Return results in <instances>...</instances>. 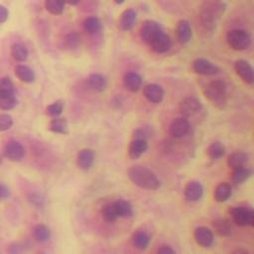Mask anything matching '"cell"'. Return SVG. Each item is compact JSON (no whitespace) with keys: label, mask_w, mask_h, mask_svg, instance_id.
Here are the masks:
<instances>
[{"label":"cell","mask_w":254,"mask_h":254,"mask_svg":"<svg viewBox=\"0 0 254 254\" xmlns=\"http://www.w3.org/2000/svg\"><path fill=\"white\" fill-rule=\"evenodd\" d=\"M222 0H205L200 11V24L203 32L212 33L225 11Z\"/></svg>","instance_id":"obj_1"},{"label":"cell","mask_w":254,"mask_h":254,"mask_svg":"<svg viewBox=\"0 0 254 254\" xmlns=\"http://www.w3.org/2000/svg\"><path fill=\"white\" fill-rule=\"evenodd\" d=\"M130 181L137 187L145 190H157L161 187V182L154 172L142 167L133 166L127 171Z\"/></svg>","instance_id":"obj_2"},{"label":"cell","mask_w":254,"mask_h":254,"mask_svg":"<svg viewBox=\"0 0 254 254\" xmlns=\"http://www.w3.org/2000/svg\"><path fill=\"white\" fill-rule=\"evenodd\" d=\"M203 96L218 108H223L227 102L226 85L221 80L209 82L203 90Z\"/></svg>","instance_id":"obj_3"},{"label":"cell","mask_w":254,"mask_h":254,"mask_svg":"<svg viewBox=\"0 0 254 254\" xmlns=\"http://www.w3.org/2000/svg\"><path fill=\"white\" fill-rule=\"evenodd\" d=\"M226 41L231 49L244 51L248 49L251 44V36L243 29H233L226 34Z\"/></svg>","instance_id":"obj_4"},{"label":"cell","mask_w":254,"mask_h":254,"mask_svg":"<svg viewBox=\"0 0 254 254\" xmlns=\"http://www.w3.org/2000/svg\"><path fill=\"white\" fill-rule=\"evenodd\" d=\"M230 215L237 225L239 226H252L254 224V212L246 207H233L230 210Z\"/></svg>","instance_id":"obj_5"},{"label":"cell","mask_w":254,"mask_h":254,"mask_svg":"<svg viewBox=\"0 0 254 254\" xmlns=\"http://www.w3.org/2000/svg\"><path fill=\"white\" fill-rule=\"evenodd\" d=\"M148 45L155 53L165 54L172 48L173 43L171 37L163 30L158 35H156Z\"/></svg>","instance_id":"obj_6"},{"label":"cell","mask_w":254,"mask_h":254,"mask_svg":"<svg viewBox=\"0 0 254 254\" xmlns=\"http://www.w3.org/2000/svg\"><path fill=\"white\" fill-rule=\"evenodd\" d=\"M161 31H163L161 24L153 20H146L143 22L140 28V38L143 42L149 44L151 40Z\"/></svg>","instance_id":"obj_7"},{"label":"cell","mask_w":254,"mask_h":254,"mask_svg":"<svg viewBox=\"0 0 254 254\" xmlns=\"http://www.w3.org/2000/svg\"><path fill=\"white\" fill-rule=\"evenodd\" d=\"M202 107L203 106L201 102L194 97L185 98L183 101H181L179 104V110L183 117L186 118L197 114L202 109Z\"/></svg>","instance_id":"obj_8"},{"label":"cell","mask_w":254,"mask_h":254,"mask_svg":"<svg viewBox=\"0 0 254 254\" xmlns=\"http://www.w3.org/2000/svg\"><path fill=\"white\" fill-rule=\"evenodd\" d=\"M193 70L201 76H214L219 72L217 66L203 58H199L194 61Z\"/></svg>","instance_id":"obj_9"},{"label":"cell","mask_w":254,"mask_h":254,"mask_svg":"<svg viewBox=\"0 0 254 254\" xmlns=\"http://www.w3.org/2000/svg\"><path fill=\"white\" fill-rule=\"evenodd\" d=\"M191 129V124L186 117H178L172 121L169 127V132L174 138L185 137Z\"/></svg>","instance_id":"obj_10"},{"label":"cell","mask_w":254,"mask_h":254,"mask_svg":"<svg viewBox=\"0 0 254 254\" xmlns=\"http://www.w3.org/2000/svg\"><path fill=\"white\" fill-rule=\"evenodd\" d=\"M234 70L240 79L248 85L254 82V72L251 65L245 60H238L234 63Z\"/></svg>","instance_id":"obj_11"},{"label":"cell","mask_w":254,"mask_h":254,"mask_svg":"<svg viewBox=\"0 0 254 254\" xmlns=\"http://www.w3.org/2000/svg\"><path fill=\"white\" fill-rule=\"evenodd\" d=\"M4 155L10 161H20L25 156V148L20 142L11 140L4 147Z\"/></svg>","instance_id":"obj_12"},{"label":"cell","mask_w":254,"mask_h":254,"mask_svg":"<svg viewBox=\"0 0 254 254\" xmlns=\"http://www.w3.org/2000/svg\"><path fill=\"white\" fill-rule=\"evenodd\" d=\"M194 238L196 242L204 248L210 247L213 243V233L212 231L204 226H199L194 231Z\"/></svg>","instance_id":"obj_13"},{"label":"cell","mask_w":254,"mask_h":254,"mask_svg":"<svg viewBox=\"0 0 254 254\" xmlns=\"http://www.w3.org/2000/svg\"><path fill=\"white\" fill-rule=\"evenodd\" d=\"M87 87L96 93H102L107 88V79L105 76L98 73L91 74L87 78Z\"/></svg>","instance_id":"obj_14"},{"label":"cell","mask_w":254,"mask_h":254,"mask_svg":"<svg viewBox=\"0 0 254 254\" xmlns=\"http://www.w3.org/2000/svg\"><path fill=\"white\" fill-rule=\"evenodd\" d=\"M184 195L189 202H198L202 199L203 195V187L200 182L191 181L189 182L184 190Z\"/></svg>","instance_id":"obj_15"},{"label":"cell","mask_w":254,"mask_h":254,"mask_svg":"<svg viewBox=\"0 0 254 254\" xmlns=\"http://www.w3.org/2000/svg\"><path fill=\"white\" fill-rule=\"evenodd\" d=\"M136 21L137 12L132 8H128L121 13L120 18L118 20V28L121 31H129L135 26Z\"/></svg>","instance_id":"obj_16"},{"label":"cell","mask_w":254,"mask_h":254,"mask_svg":"<svg viewBox=\"0 0 254 254\" xmlns=\"http://www.w3.org/2000/svg\"><path fill=\"white\" fill-rule=\"evenodd\" d=\"M96 155L92 149H83L78 153L77 165L83 171H89L95 164Z\"/></svg>","instance_id":"obj_17"},{"label":"cell","mask_w":254,"mask_h":254,"mask_svg":"<svg viewBox=\"0 0 254 254\" xmlns=\"http://www.w3.org/2000/svg\"><path fill=\"white\" fill-rule=\"evenodd\" d=\"M143 94H144L145 99L152 103H160L163 101L164 96H165L164 90L162 89L161 86H159L157 84L147 85L144 88Z\"/></svg>","instance_id":"obj_18"},{"label":"cell","mask_w":254,"mask_h":254,"mask_svg":"<svg viewBox=\"0 0 254 254\" xmlns=\"http://www.w3.org/2000/svg\"><path fill=\"white\" fill-rule=\"evenodd\" d=\"M147 149H148L147 140L134 138L129 145V149H128L129 157L132 160H136L140 158L147 151Z\"/></svg>","instance_id":"obj_19"},{"label":"cell","mask_w":254,"mask_h":254,"mask_svg":"<svg viewBox=\"0 0 254 254\" xmlns=\"http://www.w3.org/2000/svg\"><path fill=\"white\" fill-rule=\"evenodd\" d=\"M177 38L182 44H188L192 40L193 30L191 24L187 20H181L178 22Z\"/></svg>","instance_id":"obj_20"},{"label":"cell","mask_w":254,"mask_h":254,"mask_svg":"<svg viewBox=\"0 0 254 254\" xmlns=\"http://www.w3.org/2000/svg\"><path fill=\"white\" fill-rule=\"evenodd\" d=\"M123 85L125 89L131 93H136L141 89L142 78L135 72H129L125 74L123 78Z\"/></svg>","instance_id":"obj_21"},{"label":"cell","mask_w":254,"mask_h":254,"mask_svg":"<svg viewBox=\"0 0 254 254\" xmlns=\"http://www.w3.org/2000/svg\"><path fill=\"white\" fill-rule=\"evenodd\" d=\"M83 27L89 35H98L102 30V23L98 17L91 16L85 19Z\"/></svg>","instance_id":"obj_22"},{"label":"cell","mask_w":254,"mask_h":254,"mask_svg":"<svg viewBox=\"0 0 254 254\" xmlns=\"http://www.w3.org/2000/svg\"><path fill=\"white\" fill-rule=\"evenodd\" d=\"M15 76L26 84H32L35 82L36 76L34 71L25 65H18L15 68Z\"/></svg>","instance_id":"obj_23"},{"label":"cell","mask_w":254,"mask_h":254,"mask_svg":"<svg viewBox=\"0 0 254 254\" xmlns=\"http://www.w3.org/2000/svg\"><path fill=\"white\" fill-rule=\"evenodd\" d=\"M17 99L14 93L0 92V109L10 110L17 105Z\"/></svg>","instance_id":"obj_24"},{"label":"cell","mask_w":254,"mask_h":254,"mask_svg":"<svg viewBox=\"0 0 254 254\" xmlns=\"http://www.w3.org/2000/svg\"><path fill=\"white\" fill-rule=\"evenodd\" d=\"M231 195H232V188L227 183H221L217 185L213 193L214 200L218 203L226 202L228 199H230Z\"/></svg>","instance_id":"obj_25"},{"label":"cell","mask_w":254,"mask_h":254,"mask_svg":"<svg viewBox=\"0 0 254 254\" xmlns=\"http://www.w3.org/2000/svg\"><path fill=\"white\" fill-rule=\"evenodd\" d=\"M118 217L128 218L133 215V206L132 204L125 200H117L113 202Z\"/></svg>","instance_id":"obj_26"},{"label":"cell","mask_w":254,"mask_h":254,"mask_svg":"<svg viewBox=\"0 0 254 254\" xmlns=\"http://www.w3.org/2000/svg\"><path fill=\"white\" fill-rule=\"evenodd\" d=\"M150 241V235L144 230H138L132 236V243L139 250H145L149 246Z\"/></svg>","instance_id":"obj_27"},{"label":"cell","mask_w":254,"mask_h":254,"mask_svg":"<svg viewBox=\"0 0 254 254\" xmlns=\"http://www.w3.org/2000/svg\"><path fill=\"white\" fill-rule=\"evenodd\" d=\"M248 161V155L244 152H234L227 159V165L232 170L244 167Z\"/></svg>","instance_id":"obj_28"},{"label":"cell","mask_w":254,"mask_h":254,"mask_svg":"<svg viewBox=\"0 0 254 254\" xmlns=\"http://www.w3.org/2000/svg\"><path fill=\"white\" fill-rule=\"evenodd\" d=\"M251 175L252 171L245 166L234 169L232 173V182L235 185H242L251 177Z\"/></svg>","instance_id":"obj_29"},{"label":"cell","mask_w":254,"mask_h":254,"mask_svg":"<svg viewBox=\"0 0 254 254\" xmlns=\"http://www.w3.org/2000/svg\"><path fill=\"white\" fill-rule=\"evenodd\" d=\"M207 155L213 161H217L221 159L225 155L224 145L219 141H215L211 143L207 148Z\"/></svg>","instance_id":"obj_30"},{"label":"cell","mask_w":254,"mask_h":254,"mask_svg":"<svg viewBox=\"0 0 254 254\" xmlns=\"http://www.w3.org/2000/svg\"><path fill=\"white\" fill-rule=\"evenodd\" d=\"M50 130L58 134H67L69 131V125L66 118L57 117L53 118L50 122Z\"/></svg>","instance_id":"obj_31"},{"label":"cell","mask_w":254,"mask_h":254,"mask_svg":"<svg viewBox=\"0 0 254 254\" xmlns=\"http://www.w3.org/2000/svg\"><path fill=\"white\" fill-rule=\"evenodd\" d=\"M82 45V37L80 34L74 32L65 36L64 38V46L66 49L70 51L78 50Z\"/></svg>","instance_id":"obj_32"},{"label":"cell","mask_w":254,"mask_h":254,"mask_svg":"<svg viewBox=\"0 0 254 254\" xmlns=\"http://www.w3.org/2000/svg\"><path fill=\"white\" fill-rule=\"evenodd\" d=\"M212 227L221 236H229L231 234L232 228L230 223L222 218H217L212 221Z\"/></svg>","instance_id":"obj_33"},{"label":"cell","mask_w":254,"mask_h":254,"mask_svg":"<svg viewBox=\"0 0 254 254\" xmlns=\"http://www.w3.org/2000/svg\"><path fill=\"white\" fill-rule=\"evenodd\" d=\"M45 7L51 14L60 15L64 12L66 3L64 0H46Z\"/></svg>","instance_id":"obj_34"},{"label":"cell","mask_w":254,"mask_h":254,"mask_svg":"<svg viewBox=\"0 0 254 254\" xmlns=\"http://www.w3.org/2000/svg\"><path fill=\"white\" fill-rule=\"evenodd\" d=\"M11 55L13 59L19 63L25 62L28 59V50L20 43H15L11 47Z\"/></svg>","instance_id":"obj_35"},{"label":"cell","mask_w":254,"mask_h":254,"mask_svg":"<svg viewBox=\"0 0 254 254\" xmlns=\"http://www.w3.org/2000/svg\"><path fill=\"white\" fill-rule=\"evenodd\" d=\"M50 229L44 224H37L33 228V237L38 242H46L50 239Z\"/></svg>","instance_id":"obj_36"},{"label":"cell","mask_w":254,"mask_h":254,"mask_svg":"<svg viewBox=\"0 0 254 254\" xmlns=\"http://www.w3.org/2000/svg\"><path fill=\"white\" fill-rule=\"evenodd\" d=\"M102 215L108 222H114L115 220H117V218H119L113 203H106L102 206Z\"/></svg>","instance_id":"obj_37"},{"label":"cell","mask_w":254,"mask_h":254,"mask_svg":"<svg viewBox=\"0 0 254 254\" xmlns=\"http://www.w3.org/2000/svg\"><path fill=\"white\" fill-rule=\"evenodd\" d=\"M64 110V102L62 101H57L50 105L47 106L46 112L47 114L52 118L60 117V115L63 113Z\"/></svg>","instance_id":"obj_38"},{"label":"cell","mask_w":254,"mask_h":254,"mask_svg":"<svg viewBox=\"0 0 254 254\" xmlns=\"http://www.w3.org/2000/svg\"><path fill=\"white\" fill-rule=\"evenodd\" d=\"M13 125V119L9 114H0V131H6Z\"/></svg>","instance_id":"obj_39"},{"label":"cell","mask_w":254,"mask_h":254,"mask_svg":"<svg viewBox=\"0 0 254 254\" xmlns=\"http://www.w3.org/2000/svg\"><path fill=\"white\" fill-rule=\"evenodd\" d=\"M0 92L14 93V85L10 78L5 77L0 79Z\"/></svg>","instance_id":"obj_40"},{"label":"cell","mask_w":254,"mask_h":254,"mask_svg":"<svg viewBox=\"0 0 254 254\" xmlns=\"http://www.w3.org/2000/svg\"><path fill=\"white\" fill-rule=\"evenodd\" d=\"M23 250H24V246L19 243H12L8 247L9 254H22Z\"/></svg>","instance_id":"obj_41"},{"label":"cell","mask_w":254,"mask_h":254,"mask_svg":"<svg viewBox=\"0 0 254 254\" xmlns=\"http://www.w3.org/2000/svg\"><path fill=\"white\" fill-rule=\"evenodd\" d=\"M8 16H9V12L7 8L0 4V23L6 22V20L8 19Z\"/></svg>","instance_id":"obj_42"},{"label":"cell","mask_w":254,"mask_h":254,"mask_svg":"<svg viewBox=\"0 0 254 254\" xmlns=\"http://www.w3.org/2000/svg\"><path fill=\"white\" fill-rule=\"evenodd\" d=\"M157 254H176V251L169 245H163L158 249Z\"/></svg>","instance_id":"obj_43"},{"label":"cell","mask_w":254,"mask_h":254,"mask_svg":"<svg viewBox=\"0 0 254 254\" xmlns=\"http://www.w3.org/2000/svg\"><path fill=\"white\" fill-rule=\"evenodd\" d=\"M9 196H10L9 189L5 185L0 184V199H1V200L7 199Z\"/></svg>","instance_id":"obj_44"},{"label":"cell","mask_w":254,"mask_h":254,"mask_svg":"<svg viewBox=\"0 0 254 254\" xmlns=\"http://www.w3.org/2000/svg\"><path fill=\"white\" fill-rule=\"evenodd\" d=\"M232 254H250L247 250L245 249H242V248H239V249H236L232 252Z\"/></svg>","instance_id":"obj_45"},{"label":"cell","mask_w":254,"mask_h":254,"mask_svg":"<svg viewBox=\"0 0 254 254\" xmlns=\"http://www.w3.org/2000/svg\"><path fill=\"white\" fill-rule=\"evenodd\" d=\"M65 1V3H68V4H70V5H77L81 0H64Z\"/></svg>","instance_id":"obj_46"},{"label":"cell","mask_w":254,"mask_h":254,"mask_svg":"<svg viewBox=\"0 0 254 254\" xmlns=\"http://www.w3.org/2000/svg\"><path fill=\"white\" fill-rule=\"evenodd\" d=\"M113 1H114L116 4L120 5V4H122V3L125 2V0H113Z\"/></svg>","instance_id":"obj_47"},{"label":"cell","mask_w":254,"mask_h":254,"mask_svg":"<svg viewBox=\"0 0 254 254\" xmlns=\"http://www.w3.org/2000/svg\"><path fill=\"white\" fill-rule=\"evenodd\" d=\"M1 163H2V155L0 154V165H1Z\"/></svg>","instance_id":"obj_48"}]
</instances>
